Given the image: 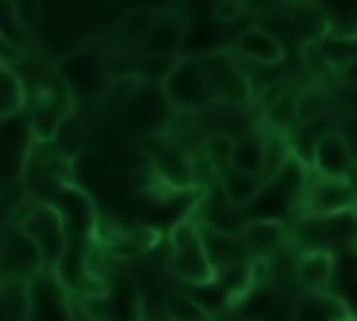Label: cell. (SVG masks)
Instances as JSON below:
<instances>
[{"label":"cell","instance_id":"22","mask_svg":"<svg viewBox=\"0 0 357 321\" xmlns=\"http://www.w3.org/2000/svg\"><path fill=\"white\" fill-rule=\"evenodd\" d=\"M3 240H6V226L0 223V248H3Z\"/></svg>","mask_w":357,"mask_h":321},{"label":"cell","instance_id":"4","mask_svg":"<svg viewBox=\"0 0 357 321\" xmlns=\"http://www.w3.org/2000/svg\"><path fill=\"white\" fill-rule=\"evenodd\" d=\"M312 165L324 179H349V173L354 170L351 145L340 131H324L312 142Z\"/></svg>","mask_w":357,"mask_h":321},{"label":"cell","instance_id":"1","mask_svg":"<svg viewBox=\"0 0 357 321\" xmlns=\"http://www.w3.org/2000/svg\"><path fill=\"white\" fill-rule=\"evenodd\" d=\"M162 95L178 112H195L218 103V89L206 59H178L162 78Z\"/></svg>","mask_w":357,"mask_h":321},{"label":"cell","instance_id":"11","mask_svg":"<svg viewBox=\"0 0 357 321\" xmlns=\"http://www.w3.org/2000/svg\"><path fill=\"white\" fill-rule=\"evenodd\" d=\"M25 100H28V92L22 78L11 67L0 64V120L17 114L25 106Z\"/></svg>","mask_w":357,"mask_h":321},{"label":"cell","instance_id":"13","mask_svg":"<svg viewBox=\"0 0 357 321\" xmlns=\"http://www.w3.org/2000/svg\"><path fill=\"white\" fill-rule=\"evenodd\" d=\"M262 109H265V123L276 131H284L293 123H298V103H296V92H290V89Z\"/></svg>","mask_w":357,"mask_h":321},{"label":"cell","instance_id":"8","mask_svg":"<svg viewBox=\"0 0 357 321\" xmlns=\"http://www.w3.org/2000/svg\"><path fill=\"white\" fill-rule=\"evenodd\" d=\"M237 234L245 248H251L257 254H268L284 243V223L276 218H251L240 226Z\"/></svg>","mask_w":357,"mask_h":321},{"label":"cell","instance_id":"14","mask_svg":"<svg viewBox=\"0 0 357 321\" xmlns=\"http://www.w3.org/2000/svg\"><path fill=\"white\" fill-rule=\"evenodd\" d=\"M0 39H6L14 47H25V22L14 0H0Z\"/></svg>","mask_w":357,"mask_h":321},{"label":"cell","instance_id":"23","mask_svg":"<svg viewBox=\"0 0 357 321\" xmlns=\"http://www.w3.org/2000/svg\"><path fill=\"white\" fill-rule=\"evenodd\" d=\"M78 321H95V318H89V315H81V318H78Z\"/></svg>","mask_w":357,"mask_h":321},{"label":"cell","instance_id":"15","mask_svg":"<svg viewBox=\"0 0 357 321\" xmlns=\"http://www.w3.org/2000/svg\"><path fill=\"white\" fill-rule=\"evenodd\" d=\"M165 310H167L170 321H209L206 310L184 293H170L167 301H165Z\"/></svg>","mask_w":357,"mask_h":321},{"label":"cell","instance_id":"10","mask_svg":"<svg viewBox=\"0 0 357 321\" xmlns=\"http://www.w3.org/2000/svg\"><path fill=\"white\" fill-rule=\"evenodd\" d=\"M229 167H234L240 173H248V176H262L265 167H268V145H265V140L257 137V134H245V137L234 140Z\"/></svg>","mask_w":357,"mask_h":321},{"label":"cell","instance_id":"7","mask_svg":"<svg viewBox=\"0 0 357 321\" xmlns=\"http://www.w3.org/2000/svg\"><path fill=\"white\" fill-rule=\"evenodd\" d=\"M335 274V254L326 251V248H310L304 251L298 260H296V268H293V276L301 288H310V290H321Z\"/></svg>","mask_w":357,"mask_h":321},{"label":"cell","instance_id":"3","mask_svg":"<svg viewBox=\"0 0 357 321\" xmlns=\"http://www.w3.org/2000/svg\"><path fill=\"white\" fill-rule=\"evenodd\" d=\"M17 229H22L31 237V243L36 246V251L42 257V265H50V268L59 262V257L70 246L67 243V226H64V221L53 204H36L33 212Z\"/></svg>","mask_w":357,"mask_h":321},{"label":"cell","instance_id":"2","mask_svg":"<svg viewBox=\"0 0 357 321\" xmlns=\"http://www.w3.org/2000/svg\"><path fill=\"white\" fill-rule=\"evenodd\" d=\"M170 271L176 279L187 285H212L218 279V268L209 257L206 240L195 223H178L170 232Z\"/></svg>","mask_w":357,"mask_h":321},{"label":"cell","instance_id":"9","mask_svg":"<svg viewBox=\"0 0 357 321\" xmlns=\"http://www.w3.org/2000/svg\"><path fill=\"white\" fill-rule=\"evenodd\" d=\"M218 181H220V190H223V201L229 207H245L251 204L262 187H265V179L262 176H248V173H240L234 167H223L218 173Z\"/></svg>","mask_w":357,"mask_h":321},{"label":"cell","instance_id":"5","mask_svg":"<svg viewBox=\"0 0 357 321\" xmlns=\"http://www.w3.org/2000/svg\"><path fill=\"white\" fill-rule=\"evenodd\" d=\"M234 50L248 59L251 64H259V67H271V64H279L284 59V45L265 28H245L237 39H234Z\"/></svg>","mask_w":357,"mask_h":321},{"label":"cell","instance_id":"19","mask_svg":"<svg viewBox=\"0 0 357 321\" xmlns=\"http://www.w3.org/2000/svg\"><path fill=\"white\" fill-rule=\"evenodd\" d=\"M296 103H298V123H307L324 112V100L318 92H298Z\"/></svg>","mask_w":357,"mask_h":321},{"label":"cell","instance_id":"6","mask_svg":"<svg viewBox=\"0 0 357 321\" xmlns=\"http://www.w3.org/2000/svg\"><path fill=\"white\" fill-rule=\"evenodd\" d=\"M181 39H184V20L181 14H162L153 22V28L139 39V47L151 56H173L181 50Z\"/></svg>","mask_w":357,"mask_h":321},{"label":"cell","instance_id":"20","mask_svg":"<svg viewBox=\"0 0 357 321\" xmlns=\"http://www.w3.org/2000/svg\"><path fill=\"white\" fill-rule=\"evenodd\" d=\"M337 75L346 81V84H351V87H357V53L351 56V59H346L340 67H337Z\"/></svg>","mask_w":357,"mask_h":321},{"label":"cell","instance_id":"21","mask_svg":"<svg viewBox=\"0 0 357 321\" xmlns=\"http://www.w3.org/2000/svg\"><path fill=\"white\" fill-rule=\"evenodd\" d=\"M284 92H287V87H284L282 81H273V84H268V87L262 89V95H259V103H262V106H268L271 100H276V98H279V95H284Z\"/></svg>","mask_w":357,"mask_h":321},{"label":"cell","instance_id":"12","mask_svg":"<svg viewBox=\"0 0 357 321\" xmlns=\"http://www.w3.org/2000/svg\"><path fill=\"white\" fill-rule=\"evenodd\" d=\"M156 20H159V11L153 6H134L120 17V33L131 42H139L153 28Z\"/></svg>","mask_w":357,"mask_h":321},{"label":"cell","instance_id":"18","mask_svg":"<svg viewBox=\"0 0 357 321\" xmlns=\"http://www.w3.org/2000/svg\"><path fill=\"white\" fill-rule=\"evenodd\" d=\"M245 0H215L212 6V20L220 22V25H229V22H237L243 14H245Z\"/></svg>","mask_w":357,"mask_h":321},{"label":"cell","instance_id":"16","mask_svg":"<svg viewBox=\"0 0 357 321\" xmlns=\"http://www.w3.org/2000/svg\"><path fill=\"white\" fill-rule=\"evenodd\" d=\"M209 156H212V162L218 165V170H223V167H229V159H231V148H234V137L229 134V131H209L206 137H204V145H201Z\"/></svg>","mask_w":357,"mask_h":321},{"label":"cell","instance_id":"24","mask_svg":"<svg viewBox=\"0 0 357 321\" xmlns=\"http://www.w3.org/2000/svg\"><path fill=\"white\" fill-rule=\"evenodd\" d=\"M0 64H3V61H0Z\"/></svg>","mask_w":357,"mask_h":321},{"label":"cell","instance_id":"17","mask_svg":"<svg viewBox=\"0 0 357 321\" xmlns=\"http://www.w3.org/2000/svg\"><path fill=\"white\" fill-rule=\"evenodd\" d=\"M187 167H190V181L195 184V187H206L212 179H218V165L212 162V156L204 151V148H198L195 154H190L187 156Z\"/></svg>","mask_w":357,"mask_h":321}]
</instances>
